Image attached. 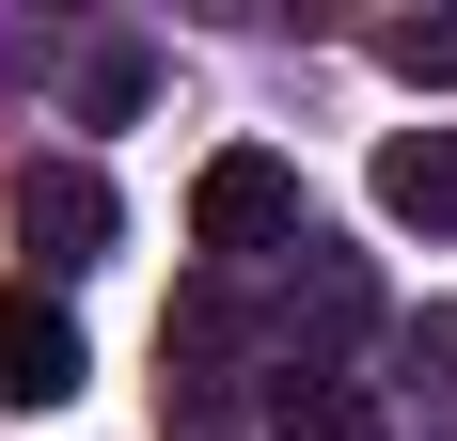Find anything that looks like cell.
<instances>
[{
  "mask_svg": "<svg viewBox=\"0 0 457 441\" xmlns=\"http://www.w3.org/2000/svg\"><path fill=\"white\" fill-rule=\"evenodd\" d=\"M378 205L442 237V220H457V127H395V142H378Z\"/></svg>",
  "mask_w": 457,
  "mask_h": 441,
  "instance_id": "5b68a950",
  "label": "cell"
},
{
  "mask_svg": "<svg viewBox=\"0 0 457 441\" xmlns=\"http://www.w3.org/2000/svg\"><path fill=\"white\" fill-rule=\"evenodd\" d=\"M378 331V284H363V253H300L284 268V331H269V379H347V347Z\"/></svg>",
  "mask_w": 457,
  "mask_h": 441,
  "instance_id": "7a4b0ae2",
  "label": "cell"
},
{
  "mask_svg": "<svg viewBox=\"0 0 457 441\" xmlns=\"http://www.w3.org/2000/svg\"><path fill=\"white\" fill-rule=\"evenodd\" d=\"M0 205H16L32 268H95V253H111V220H127L95 158H16V189H0Z\"/></svg>",
  "mask_w": 457,
  "mask_h": 441,
  "instance_id": "3957f363",
  "label": "cell"
},
{
  "mask_svg": "<svg viewBox=\"0 0 457 441\" xmlns=\"http://www.w3.org/2000/svg\"><path fill=\"white\" fill-rule=\"evenodd\" d=\"M79 111H95V127H127V111H142V47H127V32L79 47Z\"/></svg>",
  "mask_w": 457,
  "mask_h": 441,
  "instance_id": "ba28073f",
  "label": "cell"
},
{
  "mask_svg": "<svg viewBox=\"0 0 457 441\" xmlns=\"http://www.w3.org/2000/svg\"><path fill=\"white\" fill-rule=\"evenodd\" d=\"M79 315H63V300H47V284H0V410H63V395H79Z\"/></svg>",
  "mask_w": 457,
  "mask_h": 441,
  "instance_id": "277c9868",
  "label": "cell"
},
{
  "mask_svg": "<svg viewBox=\"0 0 457 441\" xmlns=\"http://www.w3.org/2000/svg\"><path fill=\"white\" fill-rule=\"evenodd\" d=\"M378 63L442 95V79H457V0H442V16H378Z\"/></svg>",
  "mask_w": 457,
  "mask_h": 441,
  "instance_id": "52a82bcc",
  "label": "cell"
},
{
  "mask_svg": "<svg viewBox=\"0 0 457 441\" xmlns=\"http://www.w3.org/2000/svg\"><path fill=\"white\" fill-rule=\"evenodd\" d=\"M269 426L284 441H378V395L363 379H269Z\"/></svg>",
  "mask_w": 457,
  "mask_h": 441,
  "instance_id": "8992f818",
  "label": "cell"
},
{
  "mask_svg": "<svg viewBox=\"0 0 457 441\" xmlns=\"http://www.w3.org/2000/svg\"><path fill=\"white\" fill-rule=\"evenodd\" d=\"M189 237H205L221 268H284V253H316L300 158H269V142H221V158L189 174Z\"/></svg>",
  "mask_w": 457,
  "mask_h": 441,
  "instance_id": "6da1fadb",
  "label": "cell"
}]
</instances>
